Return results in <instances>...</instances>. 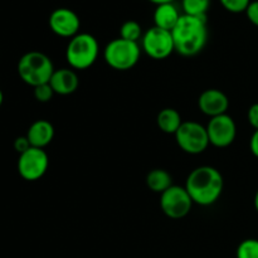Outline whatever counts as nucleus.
I'll return each instance as SVG.
<instances>
[{
  "label": "nucleus",
  "mask_w": 258,
  "mask_h": 258,
  "mask_svg": "<svg viewBox=\"0 0 258 258\" xmlns=\"http://www.w3.org/2000/svg\"><path fill=\"white\" fill-rule=\"evenodd\" d=\"M237 258H258V239H244L237 247Z\"/></svg>",
  "instance_id": "nucleus-20"
},
{
  "label": "nucleus",
  "mask_w": 258,
  "mask_h": 258,
  "mask_svg": "<svg viewBox=\"0 0 258 258\" xmlns=\"http://www.w3.org/2000/svg\"><path fill=\"white\" fill-rule=\"evenodd\" d=\"M30 148H32V145H30L27 136H19V138H17L14 140V149L17 150V153L19 154V155L20 154L25 153L27 150H29Z\"/></svg>",
  "instance_id": "nucleus-24"
},
{
  "label": "nucleus",
  "mask_w": 258,
  "mask_h": 258,
  "mask_svg": "<svg viewBox=\"0 0 258 258\" xmlns=\"http://www.w3.org/2000/svg\"><path fill=\"white\" fill-rule=\"evenodd\" d=\"M247 118H248L249 125H251L254 130H258V103H253V105L248 108Z\"/></svg>",
  "instance_id": "nucleus-25"
},
{
  "label": "nucleus",
  "mask_w": 258,
  "mask_h": 258,
  "mask_svg": "<svg viewBox=\"0 0 258 258\" xmlns=\"http://www.w3.org/2000/svg\"><path fill=\"white\" fill-rule=\"evenodd\" d=\"M254 208L258 212V190L256 191V196H254Z\"/></svg>",
  "instance_id": "nucleus-28"
},
{
  "label": "nucleus",
  "mask_w": 258,
  "mask_h": 258,
  "mask_svg": "<svg viewBox=\"0 0 258 258\" xmlns=\"http://www.w3.org/2000/svg\"><path fill=\"white\" fill-rule=\"evenodd\" d=\"M146 185L154 193L163 194L173 185V178L164 169H154L146 175Z\"/></svg>",
  "instance_id": "nucleus-17"
},
{
  "label": "nucleus",
  "mask_w": 258,
  "mask_h": 258,
  "mask_svg": "<svg viewBox=\"0 0 258 258\" xmlns=\"http://www.w3.org/2000/svg\"><path fill=\"white\" fill-rule=\"evenodd\" d=\"M198 107L204 115L209 117L224 115L229 107V100L226 93L217 88L203 91L198 98Z\"/></svg>",
  "instance_id": "nucleus-12"
},
{
  "label": "nucleus",
  "mask_w": 258,
  "mask_h": 258,
  "mask_svg": "<svg viewBox=\"0 0 258 258\" xmlns=\"http://www.w3.org/2000/svg\"><path fill=\"white\" fill-rule=\"evenodd\" d=\"M183 122L180 113L174 108H164L158 113V117H156L159 128L163 133L170 134V135H175Z\"/></svg>",
  "instance_id": "nucleus-16"
},
{
  "label": "nucleus",
  "mask_w": 258,
  "mask_h": 258,
  "mask_svg": "<svg viewBox=\"0 0 258 258\" xmlns=\"http://www.w3.org/2000/svg\"><path fill=\"white\" fill-rule=\"evenodd\" d=\"M249 149H251V153L258 158V130H254V133L252 134L251 141H249Z\"/></svg>",
  "instance_id": "nucleus-26"
},
{
  "label": "nucleus",
  "mask_w": 258,
  "mask_h": 258,
  "mask_svg": "<svg viewBox=\"0 0 258 258\" xmlns=\"http://www.w3.org/2000/svg\"><path fill=\"white\" fill-rule=\"evenodd\" d=\"M219 2L227 12L234 13V14L246 13L247 8L251 4V0H219Z\"/></svg>",
  "instance_id": "nucleus-21"
},
{
  "label": "nucleus",
  "mask_w": 258,
  "mask_h": 258,
  "mask_svg": "<svg viewBox=\"0 0 258 258\" xmlns=\"http://www.w3.org/2000/svg\"><path fill=\"white\" fill-rule=\"evenodd\" d=\"M211 7V0H181V8L185 15L207 18V12Z\"/></svg>",
  "instance_id": "nucleus-18"
},
{
  "label": "nucleus",
  "mask_w": 258,
  "mask_h": 258,
  "mask_svg": "<svg viewBox=\"0 0 258 258\" xmlns=\"http://www.w3.org/2000/svg\"><path fill=\"white\" fill-rule=\"evenodd\" d=\"M193 204L185 186L171 185L168 190L160 194L161 211L171 219H181L188 216Z\"/></svg>",
  "instance_id": "nucleus-8"
},
{
  "label": "nucleus",
  "mask_w": 258,
  "mask_h": 258,
  "mask_svg": "<svg viewBox=\"0 0 258 258\" xmlns=\"http://www.w3.org/2000/svg\"><path fill=\"white\" fill-rule=\"evenodd\" d=\"M100 45L97 39L88 33H78L71 38L66 49V59L72 70H87L97 60Z\"/></svg>",
  "instance_id": "nucleus-4"
},
{
  "label": "nucleus",
  "mask_w": 258,
  "mask_h": 258,
  "mask_svg": "<svg viewBox=\"0 0 258 258\" xmlns=\"http://www.w3.org/2000/svg\"><path fill=\"white\" fill-rule=\"evenodd\" d=\"M143 28L135 20H127L120 28V38L128 40V42L138 43L143 39Z\"/></svg>",
  "instance_id": "nucleus-19"
},
{
  "label": "nucleus",
  "mask_w": 258,
  "mask_h": 258,
  "mask_svg": "<svg viewBox=\"0 0 258 258\" xmlns=\"http://www.w3.org/2000/svg\"><path fill=\"white\" fill-rule=\"evenodd\" d=\"M141 45L146 54L156 60L168 58L175 52V45L171 32L155 27L146 30L141 39Z\"/></svg>",
  "instance_id": "nucleus-7"
},
{
  "label": "nucleus",
  "mask_w": 258,
  "mask_h": 258,
  "mask_svg": "<svg viewBox=\"0 0 258 258\" xmlns=\"http://www.w3.org/2000/svg\"><path fill=\"white\" fill-rule=\"evenodd\" d=\"M180 17L181 14L179 13L178 8L174 5V3L156 5V9L154 12V24L160 29L171 32L178 24Z\"/></svg>",
  "instance_id": "nucleus-15"
},
{
  "label": "nucleus",
  "mask_w": 258,
  "mask_h": 258,
  "mask_svg": "<svg viewBox=\"0 0 258 258\" xmlns=\"http://www.w3.org/2000/svg\"><path fill=\"white\" fill-rule=\"evenodd\" d=\"M29 140L32 148L44 149L52 143L54 138V127L47 120H37L29 126L25 135Z\"/></svg>",
  "instance_id": "nucleus-14"
},
{
  "label": "nucleus",
  "mask_w": 258,
  "mask_h": 258,
  "mask_svg": "<svg viewBox=\"0 0 258 258\" xmlns=\"http://www.w3.org/2000/svg\"><path fill=\"white\" fill-rule=\"evenodd\" d=\"M206 127L207 133H208L209 144L216 148H228L236 140V122L227 113L212 117Z\"/></svg>",
  "instance_id": "nucleus-10"
},
{
  "label": "nucleus",
  "mask_w": 258,
  "mask_h": 258,
  "mask_svg": "<svg viewBox=\"0 0 258 258\" xmlns=\"http://www.w3.org/2000/svg\"><path fill=\"white\" fill-rule=\"evenodd\" d=\"M175 52L183 57H193L201 53L208 42L207 18L181 14L178 24L171 30Z\"/></svg>",
  "instance_id": "nucleus-2"
},
{
  "label": "nucleus",
  "mask_w": 258,
  "mask_h": 258,
  "mask_svg": "<svg viewBox=\"0 0 258 258\" xmlns=\"http://www.w3.org/2000/svg\"><path fill=\"white\" fill-rule=\"evenodd\" d=\"M149 2L154 3L156 5H161V4H169V3H174L175 0H149Z\"/></svg>",
  "instance_id": "nucleus-27"
},
{
  "label": "nucleus",
  "mask_w": 258,
  "mask_h": 258,
  "mask_svg": "<svg viewBox=\"0 0 258 258\" xmlns=\"http://www.w3.org/2000/svg\"><path fill=\"white\" fill-rule=\"evenodd\" d=\"M54 72L52 59L47 54L38 50L25 53L18 62V75L20 80L33 88L39 85L49 83Z\"/></svg>",
  "instance_id": "nucleus-3"
},
{
  "label": "nucleus",
  "mask_w": 258,
  "mask_h": 258,
  "mask_svg": "<svg viewBox=\"0 0 258 258\" xmlns=\"http://www.w3.org/2000/svg\"><path fill=\"white\" fill-rule=\"evenodd\" d=\"M141 49L139 43L116 38L107 43L103 49V59L116 71L133 70L140 60Z\"/></svg>",
  "instance_id": "nucleus-5"
},
{
  "label": "nucleus",
  "mask_w": 258,
  "mask_h": 258,
  "mask_svg": "<svg viewBox=\"0 0 258 258\" xmlns=\"http://www.w3.org/2000/svg\"><path fill=\"white\" fill-rule=\"evenodd\" d=\"M50 30L62 38H73L81 28L80 17L68 8H58L53 10L48 20Z\"/></svg>",
  "instance_id": "nucleus-11"
},
{
  "label": "nucleus",
  "mask_w": 258,
  "mask_h": 258,
  "mask_svg": "<svg viewBox=\"0 0 258 258\" xmlns=\"http://www.w3.org/2000/svg\"><path fill=\"white\" fill-rule=\"evenodd\" d=\"M50 87L53 88L55 95L68 96L78 90L80 80H78L77 73L70 68H60L54 70L52 78L49 81Z\"/></svg>",
  "instance_id": "nucleus-13"
},
{
  "label": "nucleus",
  "mask_w": 258,
  "mask_h": 258,
  "mask_svg": "<svg viewBox=\"0 0 258 258\" xmlns=\"http://www.w3.org/2000/svg\"><path fill=\"white\" fill-rule=\"evenodd\" d=\"M49 166V158L44 149L30 148L18 159V173L24 180L35 181L43 178Z\"/></svg>",
  "instance_id": "nucleus-9"
},
{
  "label": "nucleus",
  "mask_w": 258,
  "mask_h": 258,
  "mask_svg": "<svg viewBox=\"0 0 258 258\" xmlns=\"http://www.w3.org/2000/svg\"><path fill=\"white\" fill-rule=\"evenodd\" d=\"M174 136L179 148L190 155L204 153L209 146L207 127L196 121H184Z\"/></svg>",
  "instance_id": "nucleus-6"
},
{
  "label": "nucleus",
  "mask_w": 258,
  "mask_h": 258,
  "mask_svg": "<svg viewBox=\"0 0 258 258\" xmlns=\"http://www.w3.org/2000/svg\"><path fill=\"white\" fill-rule=\"evenodd\" d=\"M33 90H34L33 91V93H34L35 100H37L38 102H42V103L49 102V101L53 98V96L55 95L54 91H53V88L50 87L49 83L39 85L37 86V87L33 88Z\"/></svg>",
  "instance_id": "nucleus-22"
},
{
  "label": "nucleus",
  "mask_w": 258,
  "mask_h": 258,
  "mask_svg": "<svg viewBox=\"0 0 258 258\" xmlns=\"http://www.w3.org/2000/svg\"><path fill=\"white\" fill-rule=\"evenodd\" d=\"M246 15L252 24L258 27V0L251 2V4L248 5L246 10Z\"/></svg>",
  "instance_id": "nucleus-23"
},
{
  "label": "nucleus",
  "mask_w": 258,
  "mask_h": 258,
  "mask_svg": "<svg viewBox=\"0 0 258 258\" xmlns=\"http://www.w3.org/2000/svg\"><path fill=\"white\" fill-rule=\"evenodd\" d=\"M224 180L218 169L209 165L198 166L188 175L185 189L194 204L208 207L222 196Z\"/></svg>",
  "instance_id": "nucleus-1"
},
{
  "label": "nucleus",
  "mask_w": 258,
  "mask_h": 258,
  "mask_svg": "<svg viewBox=\"0 0 258 258\" xmlns=\"http://www.w3.org/2000/svg\"><path fill=\"white\" fill-rule=\"evenodd\" d=\"M3 101H4V95H3V91L0 90V106L3 105Z\"/></svg>",
  "instance_id": "nucleus-29"
}]
</instances>
